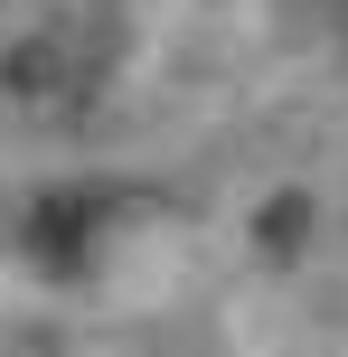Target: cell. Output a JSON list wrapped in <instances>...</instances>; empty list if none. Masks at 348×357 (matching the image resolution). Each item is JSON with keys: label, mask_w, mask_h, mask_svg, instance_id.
<instances>
[{"label": "cell", "mask_w": 348, "mask_h": 357, "mask_svg": "<svg viewBox=\"0 0 348 357\" xmlns=\"http://www.w3.org/2000/svg\"><path fill=\"white\" fill-rule=\"evenodd\" d=\"M123 216V188H38L19 207V254H29L47 282H85L94 273V245L113 235Z\"/></svg>", "instance_id": "1"}, {"label": "cell", "mask_w": 348, "mask_h": 357, "mask_svg": "<svg viewBox=\"0 0 348 357\" xmlns=\"http://www.w3.org/2000/svg\"><path fill=\"white\" fill-rule=\"evenodd\" d=\"M320 10H348V0H320Z\"/></svg>", "instance_id": "2"}]
</instances>
